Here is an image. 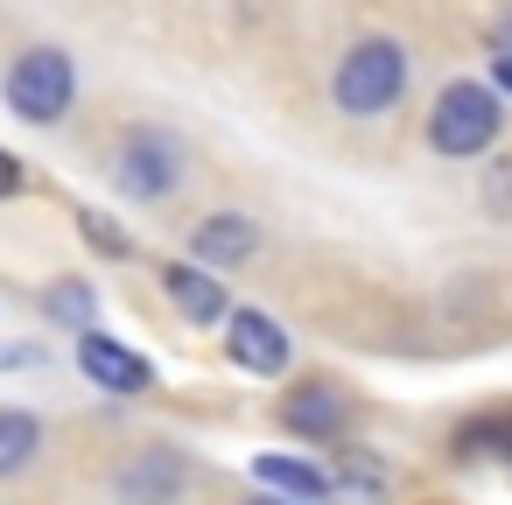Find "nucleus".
<instances>
[{
  "instance_id": "nucleus-9",
  "label": "nucleus",
  "mask_w": 512,
  "mask_h": 505,
  "mask_svg": "<svg viewBox=\"0 0 512 505\" xmlns=\"http://www.w3.org/2000/svg\"><path fill=\"white\" fill-rule=\"evenodd\" d=\"M162 288H169V302H176L190 323H218V316H225V281H218L211 267H197V260L162 267Z\"/></svg>"
},
{
  "instance_id": "nucleus-8",
  "label": "nucleus",
  "mask_w": 512,
  "mask_h": 505,
  "mask_svg": "<svg viewBox=\"0 0 512 505\" xmlns=\"http://www.w3.org/2000/svg\"><path fill=\"white\" fill-rule=\"evenodd\" d=\"M253 246H260V225H253V218H239V211H218V218H204V225L190 232L197 267H239Z\"/></svg>"
},
{
  "instance_id": "nucleus-13",
  "label": "nucleus",
  "mask_w": 512,
  "mask_h": 505,
  "mask_svg": "<svg viewBox=\"0 0 512 505\" xmlns=\"http://www.w3.org/2000/svg\"><path fill=\"white\" fill-rule=\"evenodd\" d=\"M36 449H43V421H36V414H22V407H0V477L29 470V463H36Z\"/></svg>"
},
{
  "instance_id": "nucleus-20",
  "label": "nucleus",
  "mask_w": 512,
  "mask_h": 505,
  "mask_svg": "<svg viewBox=\"0 0 512 505\" xmlns=\"http://www.w3.org/2000/svg\"><path fill=\"white\" fill-rule=\"evenodd\" d=\"M253 505H288V498H253Z\"/></svg>"
},
{
  "instance_id": "nucleus-6",
  "label": "nucleus",
  "mask_w": 512,
  "mask_h": 505,
  "mask_svg": "<svg viewBox=\"0 0 512 505\" xmlns=\"http://www.w3.org/2000/svg\"><path fill=\"white\" fill-rule=\"evenodd\" d=\"M78 372H85L92 386H106V393H148V386H155V365L134 358L127 344L99 337V330H78Z\"/></svg>"
},
{
  "instance_id": "nucleus-14",
  "label": "nucleus",
  "mask_w": 512,
  "mask_h": 505,
  "mask_svg": "<svg viewBox=\"0 0 512 505\" xmlns=\"http://www.w3.org/2000/svg\"><path fill=\"white\" fill-rule=\"evenodd\" d=\"M330 484H351V491H386V463L365 456V449H337V470H323Z\"/></svg>"
},
{
  "instance_id": "nucleus-5",
  "label": "nucleus",
  "mask_w": 512,
  "mask_h": 505,
  "mask_svg": "<svg viewBox=\"0 0 512 505\" xmlns=\"http://www.w3.org/2000/svg\"><path fill=\"white\" fill-rule=\"evenodd\" d=\"M225 351H232L246 372H260V379H281L288 358H295L288 330H281L274 316H260V309H225Z\"/></svg>"
},
{
  "instance_id": "nucleus-18",
  "label": "nucleus",
  "mask_w": 512,
  "mask_h": 505,
  "mask_svg": "<svg viewBox=\"0 0 512 505\" xmlns=\"http://www.w3.org/2000/svg\"><path fill=\"white\" fill-rule=\"evenodd\" d=\"M491 85H498V92H512V57H491Z\"/></svg>"
},
{
  "instance_id": "nucleus-17",
  "label": "nucleus",
  "mask_w": 512,
  "mask_h": 505,
  "mask_svg": "<svg viewBox=\"0 0 512 505\" xmlns=\"http://www.w3.org/2000/svg\"><path fill=\"white\" fill-rule=\"evenodd\" d=\"M15 190H22V162L0 148V197H15Z\"/></svg>"
},
{
  "instance_id": "nucleus-2",
  "label": "nucleus",
  "mask_w": 512,
  "mask_h": 505,
  "mask_svg": "<svg viewBox=\"0 0 512 505\" xmlns=\"http://www.w3.org/2000/svg\"><path fill=\"white\" fill-rule=\"evenodd\" d=\"M491 141H498V92L456 78L435 99V113H428V148L449 155V162H463V155H484Z\"/></svg>"
},
{
  "instance_id": "nucleus-19",
  "label": "nucleus",
  "mask_w": 512,
  "mask_h": 505,
  "mask_svg": "<svg viewBox=\"0 0 512 505\" xmlns=\"http://www.w3.org/2000/svg\"><path fill=\"white\" fill-rule=\"evenodd\" d=\"M498 57H512V8H505V22H498Z\"/></svg>"
},
{
  "instance_id": "nucleus-1",
  "label": "nucleus",
  "mask_w": 512,
  "mask_h": 505,
  "mask_svg": "<svg viewBox=\"0 0 512 505\" xmlns=\"http://www.w3.org/2000/svg\"><path fill=\"white\" fill-rule=\"evenodd\" d=\"M400 92H407V50L386 43V36L344 50V64H337V78H330V99H337V113H351V120L393 113Z\"/></svg>"
},
{
  "instance_id": "nucleus-12",
  "label": "nucleus",
  "mask_w": 512,
  "mask_h": 505,
  "mask_svg": "<svg viewBox=\"0 0 512 505\" xmlns=\"http://www.w3.org/2000/svg\"><path fill=\"white\" fill-rule=\"evenodd\" d=\"M456 456H463V463H505V470H512V407L470 414V421L456 428Z\"/></svg>"
},
{
  "instance_id": "nucleus-10",
  "label": "nucleus",
  "mask_w": 512,
  "mask_h": 505,
  "mask_svg": "<svg viewBox=\"0 0 512 505\" xmlns=\"http://www.w3.org/2000/svg\"><path fill=\"white\" fill-rule=\"evenodd\" d=\"M183 477H190V463H183L176 449H148V456L120 477V498H127V505H169V498L183 491Z\"/></svg>"
},
{
  "instance_id": "nucleus-11",
  "label": "nucleus",
  "mask_w": 512,
  "mask_h": 505,
  "mask_svg": "<svg viewBox=\"0 0 512 505\" xmlns=\"http://www.w3.org/2000/svg\"><path fill=\"white\" fill-rule=\"evenodd\" d=\"M253 477H260L274 498H288V505H316V498L330 491V477H323L316 463H302V456H253Z\"/></svg>"
},
{
  "instance_id": "nucleus-15",
  "label": "nucleus",
  "mask_w": 512,
  "mask_h": 505,
  "mask_svg": "<svg viewBox=\"0 0 512 505\" xmlns=\"http://www.w3.org/2000/svg\"><path fill=\"white\" fill-rule=\"evenodd\" d=\"M43 302H50V316H57V323H78V330H92V309H99V295H92L85 281H57Z\"/></svg>"
},
{
  "instance_id": "nucleus-7",
  "label": "nucleus",
  "mask_w": 512,
  "mask_h": 505,
  "mask_svg": "<svg viewBox=\"0 0 512 505\" xmlns=\"http://www.w3.org/2000/svg\"><path fill=\"white\" fill-rule=\"evenodd\" d=\"M344 393L337 386H323V379H309V386H295V393H281V428L288 435H309V442H337V428H344Z\"/></svg>"
},
{
  "instance_id": "nucleus-3",
  "label": "nucleus",
  "mask_w": 512,
  "mask_h": 505,
  "mask_svg": "<svg viewBox=\"0 0 512 505\" xmlns=\"http://www.w3.org/2000/svg\"><path fill=\"white\" fill-rule=\"evenodd\" d=\"M71 99H78V71H71L64 50H22V57L8 64V113H15V120L50 127V120L71 113Z\"/></svg>"
},
{
  "instance_id": "nucleus-16",
  "label": "nucleus",
  "mask_w": 512,
  "mask_h": 505,
  "mask_svg": "<svg viewBox=\"0 0 512 505\" xmlns=\"http://www.w3.org/2000/svg\"><path fill=\"white\" fill-rule=\"evenodd\" d=\"M78 225H85V239H92V246H99V253H113V260H127V232H113V225H106V218H99V211H85V218H78Z\"/></svg>"
},
{
  "instance_id": "nucleus-4",
  "label": "nucleus",
  "mask_w": 512,
  "mask_h": 505,
  "mask_svg": "<svg viewBox=\"0 0 512 505\" xmlns=\"http://www.w3.org/2000/svg\"><path fill=\"white\" fill-rule=\"evenodd\" d=\"M113 183H120L134 204L169 197V190L183 183V155H176V141H169L162 127H134V134H120V148H113Z\"/></svg>"
}]
</instances>
